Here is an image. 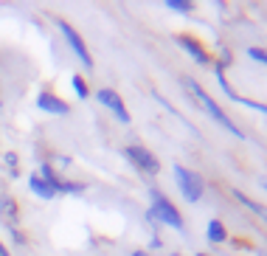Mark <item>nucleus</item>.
Returning a JSON list of instances; mask_svg holds the SVG:
<instances>
[{
	"mask_svg": "<svg viewBox=\"0 0 267 256\" xmlns=\"http://www.w3.org/2000/svg\"><path fill=\"white\" fill-rule=\"evenodd\" d=\"M183 85H186V90H192V96L194 99H197V102L200 104H203L205 107V110H208V116L214 118V121H219V124H222V127L225 130H228V133H234L236 135V138H245V135H242V130L239 127H236V124L234 121H231V118L228 116H225V110H222V107H219L217 102H214V99L208 96V93H205L203 90V87H200L197 85V82H194V79H188V76H183Z\"/></svg>",
	"mask_w": 267,
	"mask_h": 256,
	"instance_id": "nucleus-1",
	"label": "nucleus"
},
{
	"mask_svg": "<svg viewBox=\"0 0 267 256\" xmlns=\"http://www.w3.org/2000/svg\"><path fill=\"white\" fill-rule=\"evenodd\" d=\"M149 197H152V217L160 220V223H166V225H171V228H177V231H183L186 225H183V217H180V211H177L175 206L169 203V200L163 197V194L158 192V189H152L149 192Z\"/></svg>",
	"mask_w": 267,
	"mask_h": 256,
	"instance_id": "nucleus-2",
	"label": "nucleus"
},
{
	"mask_svg": "<svg viewBox=\"0 0 267 256\" xmlns=\"http://www.w3.org/2000/svg\"><path fill=\"white\" fill-rule=\"evenodd\" d=\"M175 177H177V186H180L183 197L188 200V203H200L203 200V177L197 175V172H188L186 166H175Z\"/></svg>",
	"mask_w": 267,
	"mask_h": 256,
	"instance_id": "nucleus-3",
	"label": "nucleus"
},
{
	"mask_svg": "<svg viewBox=\"0 0 267 256\" xmlns=\"http://www.w3.org/2000/svg\"><path fill=\"white\" fill-rule=\"evenodd\" d=\"M56 28L65 34V40H68V45H70V51L79 57V62L85 65V68H93V57L87 53V48H85V40L79 37V34L73 31V28L68 26V23H62V20H56Z\"/></svg>",
	"mask_w": 267,
	"mask_h": 256,
	"instance_id": "nucleus-4",
	"label": "nucleus"
},
{
	"mask_svg": "<svg viewBox=\"0 0 267 256\" xmlns=\"http://www.w3.org/2000/svg\"><path fill=\"white\" fill-rule=\"evenodd\" d=\"M124 155H127V158L132 160V163L138 166L141 172H146V175H158V172H160L158 158H155L149 150H144V147H127V150H124Z\"/></svg>",
	"mask_w": 267,
	"mask_h": 256,
	"instance_id": "nucleus-5",
	"label": "nucleus"
},
{
	"mask_svg": "<svg viewBox=\"0 0 267 256\" xmlns=\"http://www.w3.org/2000/svg\"><path fill=\"white\" fill-rule=\"evenodd\" d=\"M96 99H99V102H102L104 107H110V110L116 113V118H118V121L129 124V113H127V107H124L121 96H118L116 90H110V87H102V90L96 93Z\"/></svg>",
	"mask_w": 267,
	"mask_h": 256,
	"instance_id": "nucleus-6",
	"label": "nucleus"
},
{
	"mask_svg": "<svg viewBox=\"0 0 267 256\" xmlns=\"http://www.w3.org/2000/svg\"><path fill=\"white\" fill-rule=\"evenodd\" d=\"M37 104H40V110H45V113H51V116H68L70 113V107L62 102V99H56L53 93H40V99H37Z\"/></svg>",
	"mask_w": 267,
	"mask_h": 256,
	"instance_id": "nucleus-7",
	"label": "nucleus"
},
{
	"mask_svg": "<svg viewBox=\"0 0 267 256\" xmlns=\"http://www.w3.org/2000/svg\"><path fill=\"white\" fill-rule=\"evenodd\" d=\"M177 43H180V48L186 51L194 62H200V65H208L211 62V57L205 53V48L197 43V40H192V37H186V34H183V37H177Z\"/></svg>",
	"mask_w": 267,
	"mask_h": 256,
	"instance_id": "nucleus-8",
	"label": "nucleus"
},
{
	"mask_svg": "<svg viewBox=\"0 0 267 256\" xmlns=\"http://www.w3.org/2000/svg\"><path fill=\"white\" fill-rule=\"evenodd\" d=\"M28 186H31V192L37 194V197H43V200H51L53 194H56V192H53V189H51V186H48V183H45V180H43V177H40V175H31V180H28Z\"/></svg>",
	"mask_w": 267,
	"mask_h": 256,
	"instance_id": "nucleus-9",
	"label": "nucleus"
},
{
	"mask_svg": "<svg viewBox=\"0 0 267 256\" xmlns=\"http://www.w3.org/2000/svg\"><path fill=\"white\" fill-rule=\"evenodd\" d=\"M234 197H236V200H239V203H242V206H245V208H251V211H253V214H259V217H262V220H264V223H267V208H264V206H259V203H256V200H251V197H247V194H245V192H234Z\"/></svg>",
	"mask_w": 267,
	"mask_h": 256,
	"instance_id": "nucleus-10",
	"label": "nucleus"
},
{
	"mask_svg": "<svg viewBox=\"0 0 267 256\" xmlns=\"http://www.w3.org/2000/svg\"><path fill=\"white\" fill-rule=\"evenodd\" d=\"M205 234H208L211 242H225V240H228V231H225V225L219 223V220H211L208 228H205Z\"/></svg>",
	"mask_w": 267,
	"mask_h": 256,
	"instance_id": "nucleus-11",
	"label": "nucleus"
},
{
	"mask_svg": "<svg viewBox=\"0 0 267 256\" xmlns=\"http://www.w3.org/2000/svg\"><path fill=\"white\" fill-rule=\"evenodd\" d=\"M73 90H76V96H79V99H87V93H90V90H87V82L82 79L79 74L73 76Z\"/></svg>",
	"mask_w": 267,
	"mask_h": 256,
	"instance_id": "nucleus-12",
	"label": "nucleus"
},
{
	"mask_svg": "<svg viewBox=\"0 0 267 256\" xmlns=\"http://www.w3.org/2000/svg\"><path fill=\"white\" fill-rule=\"evenodd\" d=\"M166 6H169L171 11H180V14H188V11H192V3H186V0H166Z\"/></svg>",
	"mask_w": 267,
	"mask_h": 256,
	"instance_id": "nucleus-13",
	"label": "nucleus"
},
{
	"mask_svg": "<svg viewBox=\"0 0 267 256\" xmlns=\"http://www.w3.org/2000/svg\"><path fill=\"white\" fill-rule=\"evenodd\" d=\"M247 57H251V59H259V62L267 65V51H264V48H256V45H251V48H247Z\"/></svg>",
	"mask_w": 267,
	"mask_h": 256,
	"instance_id": "nucleus-14",
	"label": "nucleus"
},
{
	"mask_svg": "<svg viewBox=\"0 0 267 256\" xmlns=\"http://www.w3.org/2000/svg\"><path fill=\"white\" fill-rule=\"evenodd\" d=\"M6 163H9L11 169H14V166H17V158H14V155H6Z\"/></svg>",
	"mask_w": 267,
	"mask_h": 256,
	"instance_id": "nucleus-15",
	"label": "nucleus"
},
{
	"mask_svg": "<svg viewBox=\"0 0 267 256\" xmlns=\"http://www.w3.org/2000/svg\"><path fill=\"white\" fill-rule=\"evenodd\" d=\"M129 256H146V251H132Z\"/></svg>",
	"mask_w": 267,
	"mask_h": 256,
	"instance_id": "nucleus-16",
	"label": "nucleus"
},
{
	"mask_svg": "<svg viewBox=\"0 0 267 256\" xmlns=\"http://www.w3.org/2000/svg\"><path fill=\"white\" fill-rule=\"evenodd\" d=\"M0 256H11V253H9V251H6V248H3V245H0Z\"/></svg>",
	"mask_w": 267,
	"mask_h": 256,
	"instance_id": "nucleus-17",
	"label": "nucleus"
},
{
	"mask_svg": "<svg viewBox=\"0 0 267 256\" xmlns=\"http://www.w3.org/2000/svg\"><path fill=\"white\" fill-rule=\"evenodd\" d=\"M262 186H264V192H267V180H264V183H262Z\"/></svg>",
	"mask_w": 267,
	"mask_h": 256,
	"instance_id": "nucleus-18",
	"label": "nucleus"
},
{
	"mask_svg": "<svg viewBox=\"0 0 267 256\" xmlns=\"http://www.w3.org/2000/svg\"><path fill=\"white\" fill-rule=\"evenodd\" d=\"M169 256H180V253H169Z\"/></svg>",
	"mask_w": 267,
	"mask_h": 256,
	"instance_id": "nucleus-19",
	"label": "nucleus"
},
{
	"mask_svg": "<svg viewBox=\"0 0 267 256\" xmlns=\"http://www.w3.org/2000/svg\"><path fill=\"white\" fill-rule=\"evenodd\" d=\"M197 256H205V253H197Z\"/></svg>",
	"mask_w": 267,
	"mask_h": 256,
	"instance_id": "nucleus-20",
	"label": "nucleus"
}]
</instances>
